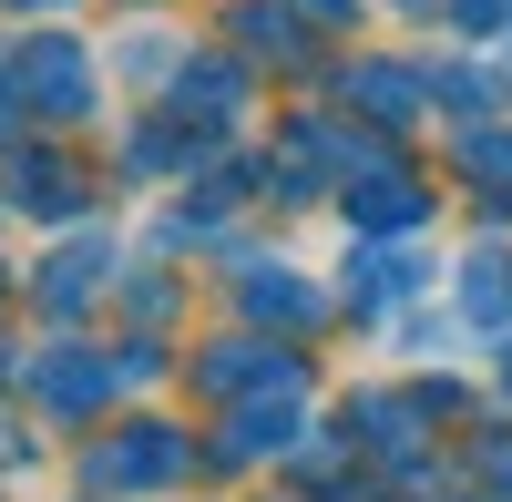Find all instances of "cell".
Here are the masks:
<instances>
[{"label":"cell","instance_id":"obj_1","mask_svg":"<svg viewBox=\"0 0 512 502\" xmlns=\"http://www.w3.org/2000/svg\"><path fill=\"white\" fill-rule=\"evenodd\" d=\"M21 93H31V113L72 123V113H93V62H82L72 41H31L21 52Z\"/></svg>","mask_w":512,"mask_h":502},{"label":"cell","instance_id":"obj_2","mask_svg":"<svg viewBox=\"0 0 512 502\" xmlns=\"http://www.w3.org/2000/svg\"><path fill=\"white\" fill-rule=\"evenodd\" d=\"M420 287H431V257H420V246H359L349 257V308H400Z\"/></svg>","mask_w":512,"mask_h":502},{"label":"cell","instance_id":"obj_3","mask_svg":"<svg viewBox=\"0 0 512 502\" xmlns=\"http://www.w3.org/2000/svg\"><path fill=\"white\" fill-rule=\"evenodd\" d=\"M175 472H185V441L164 431V421H144V441H113V451H103V482H113V492H123V482H134V492H164Z\"/></svg>","mask_w":512,"mask_h":502},{"label":"cell","instance_id":"obj_4","mask_svg":"<svg viewBox=\"0 0 512 502\" xmlns=\"http://www.w3.org/2000/svg\"><path fill=\"white\" fill-rule=\"evenodd\" d=\"M11 205H31V216H82L93 195H82V175H72L62 154H21L11 164Z\"/></svg>","mask_w":512,"mask_h":502},{"label":"cell","instance_id":"obj_5","mask_svg":"<svg viewBox=\"0 0 512 502\" xmlns=\"http://www.w3.org/2000/svg\"><path fill=\"white\" fill-rule=\"evenodd\" d=\"M461 318H472V328H502L512 318V257H502V246L461 257Z\"/></svg>","mask_w":512,"mask_h":502},{"label":"cell","instance_id":"obj_6","mask_svg":"<svg viewBox=\"0 0 512 502\" xmlns=\"http://www.w3.org/2000/svg\"><path fill=\"white\" fill-rule=\"evenodd\" d=\"M103 267H113V246H103V236H82L72 257H52V267H41V308H82V298L103 287Z\"/></svg>","mask_w":512,"mask_h":502},{"label":"cell","instance_id":"obj_7","mask_svg":"<svg viewBox=\"0 0 512 502\" xmlns=\"http://www.w3.org/2000/svg\"><path fill=\"white\" fill-rule=\"evenodd\" d=\"M236 298H246L256 318H287V328H297V318H318V308H328V298H318V287H308V277H256V257L236 267Z\"/></svg>","mask_w":512,"mask_h":502},{"label":"cell","instance_id":"obj_8","mask_svg":"<svg viewBox=\"0 0 512 502\" xmlns=\"http://www.w3.org/2000/svg\"><path fill=\"white\" fill-rule=\"evenodd\" d=\"M349 216H359V226H390V236H400V226H420V216H431V195H420L410 175H369V185L349 195Z\"/></svg>","mask_w":512,"mask_h":502},{"label":"cell","instance_id":"obj_9","mask_svg":"<svg viewBox=\"0 0 512 502\" xmlns=\"http://www.w3.org/2000/svg\"><path fill=\"white\" fill-rule=\"evenodd\" d=\"M349 93H359V113H379V123H410V113H420V72H400V62H359Z\"/></svg>","mask_w":512,"mask_h":502},{"label":"cell","instance_id":"obj_10","mask_svg":"<svg viewBox=\"0 0 512 502\" xmlns=\"http://www.w3.org/2000/svg\"><path fill=\"white\" fill-rule=\"evenodd\" d=\"M31 400H41V410H93V400H103V369H93V359H41V369H31Z\"/></svg>","mask_w":512,"mask_h":502},{"label":"cell","instance_id":"obj_11","mask_svg":"<svg viewBox=\"0 0 512 502\" xmlns=\"http://www.w3.org/2000/svg\"><path fill=\"white\" fill-rule=\"evenodd\" d=\"M461 175H482V195H492V185L512 195V134H492V123H472V134H461Z\"/></svg>","mask_w":512,"mask_h":502},{"label":"cell","instance_id":"obj_12","mask_svg":"<svg viewBox=\"0 0 512 502\" xmlns=\"http://www.w3.org/2000/svg\"><path fill=\"white\" fill-rule=\"evenodd\" d=\"M267 451H287V410H246L236 441L216 451V462H267Z\"/></svg>","mask_w":512,"mask_h":502},{"label":"cell","instance_id":"obj_13","mask_svg":"<svg viewBox=\"0 0 512 502\" xmlns=\"http://www.w3.org/2000/svg\"><path fill=\"white\" fill-rule=\"evenodd\" d=\"M492 482H502V502H512V451H492Z\"/></svg>","mask_w":512,"mask_h":502},{"label":"cell","instance_id":"obj_14","mask_svg":"<svg viewBox=\"0 0 512 502\" xmlns=\"http://www.w3.org/2000/svg\"><path fill=\"white\" fill-rule=\"evenodd\" d=\"M308 11H328V21H338V11H349V0H308Z\"/></svg>","mask_w":512,"mask_h":502},{"label":"cell","instance_id":"obj_15","mask_svg":"<svg viewBox=\"0 0 512 502\" xmlns=\"http://www.w3.org/2000/svg\"><path fill=\"white\" fill-rule=\"evenodd\" d=\"M502 380H512V359H502Z\"/></svg>","mask_w":512,"mask_h":502}]
</instances>
